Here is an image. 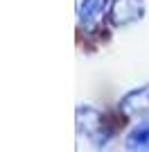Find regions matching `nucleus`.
Returning <instances> with one entry per match:
<instances>
[{"label":"nucleus","instance_id":"nucleus-1","mask_svg":"<svg viewBox=\"0 0 149 152\" xmlns=\"http://www.w3.org/2000/svg\"><path fill=\"white\" fill-rule=\"evenodd\" d=\"M74 123H77V132L86 136L95 148H104L113 134L111 129H106L102 111L93 104H79L74 109Z\"/></svg>","mask_w":149,"mask_h":152},{"label":"nucleus","instance_id":"nucleus-2","mask_svg":"<svg viewBox=\"0 0 149 152\" xmlns=\"http://www.w3.org/2000/svg\"><path fill=\"white\" fill-rule=\"evenodd\" d=\"M147 5L145 0H111L108 7V20L115 27H129L145 18Z\"/></svg>","mask_w":149,"mask_h":152},{"label":"nucleus","instance_id":"nucleus-3","mask_svg":"<svg viewBox=\"0 0 149 152\" xmlns=\"http://www.w3.org/2000/svg\"><path fill=\"white\" fill-rule=\"evenodd\" d=\"M111 0H79L77 2V20L84 30H93L102 23L106 14H108Z\"/></svg>","mask_w":149,"mask_h":152},{"label":"nucleus","instance_id":"nucleus-4","mask_svg":"<svg viewBox=\"0 0 149 152\" xmlns=\"http://www.w3.org/2000/svg\"><path fill=\"white\" fill-rule=\"evenodd\" d=\"M118 109L127 116H147L149 114V84L127 91L120 98Z\"/></svg>","mask_w":149,"mask_h":152},{"label":"nucleus","instance_id":"nucleus-5","mask_svg":"<svg viewBox=\"0 0 149 152\" xmlns=\"http://www.w3.org/2000/svg\"><path fill=\"white\" fill-rule=\"evenodd\" d=\"M124 150L129 152H149V114L142 116L124 136Z\"/></svg>","mask_w":149,"mask_h":152}]
</instances>
